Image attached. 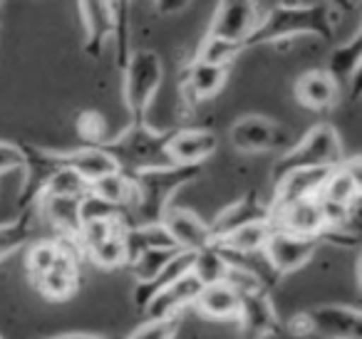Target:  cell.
Instances as JSON below:
<instances>
[{
  "instance_id": "6da1fadb",
  "label": "cell",
  "mask_w": 362,
  "mask_h": 339,
  "mask_svg": "<svg viewBox=\"0 0 362 339\" xmlns=\"http://www.w3.org/2000/svg\"><path fill=\"white\" fill-rule=\"evenodd\" d=\"M357 8L360 3H332V0L263 3V18L251 40L246 42V52L256 47H286L308 37L332 42L345 23L347 11Z\"/></svg>"
},
{
  "instance_id": "7a4b0ae2",
  "label": "cell",
  "mask_w": 362,
  "mask_h": 339,
  "mask_svg": "<svg viewBox=\"0 0 362 339\" xmlns=\"http://www.w3.org/2000/svg\"><path fill=\"white\" fill-rule=\"evenodd\" d=\"M204 176L202 166H176L166 164L161 169L141 171L132 176L134 181V201L127 210V228L129 225L161 223L166 210L174 206V198L181 189L197 184Z\"/></svg>"
},
{
  "instance_id": "3957f363",
  "label": "cell",
  "mask_w": 362,
  "mask_h": 339,
  "mask_svg": "<svg viewBox=\"0 0 362 339\" xmlns=\"http://www.w3.org/2000/svg\"><path fill=\"white\" fill-rule=\"evenodd\" d=\"M345 144L337 131V126L320 121V124L310 126L303 136H298L281 156H276L271 171H268V184H276L283 176L293 174V171H305V169H335L345 161Z\"/></svg>"
},
{
  "instance_id": "277c9868",
  "label": "cell",
  "mask_w": 362,
  "mask_h": 339,
  "mask_svg": "<svg viewBox=\"0 0 362 339\" xmlns=\"http://www.w3.org/2000/svg\"><path fill=\"white\" fill-rule=\"evenodd\" d=\"M122 77V105L129 114V124H149L146 117L154 105L156 95L164 87L166 65L164 57L149 47H136L132 52L129 62L119 72Z\"/></svg>"
},
{
  "instance_id": "5b68a950",
  "label": "cell",
  "mask_w": 362,
  "mask_h": 339,
  "mask_svg": "<svg viewBox=\"0 0 362 339\" xmlns=\"http://www.w3.org/2000/svg\"><path fill=\"white\" fill-rule=\"evenodd\" d=\"M169 131L171 129L164 131L151 124H139V126L127 124V129L110 136L102 144V149L112 156V161H115L122 174L136 176L141 171L161 169V166L169 164V156H166Z\"/></svg>"
},
{
  "instance_id": "8992f818",
  "label": "cell",
  "mask_w": 362,
  "mask_h": 339,
  "mask_svg": "<svg viewBox=\"0 0 362 339\" xmlns=\"http://www.w3.org/2000/svg\"><path fill=\"white\" fill-rule=\"evenodd\" d=\"M293 136L281 121H276L268 114H251L238 117L228 129V144L238 151V154H276L281 156L286 149H291Z\"/></svg>"
},
{
  "instance_id": "52a82bcc",
  "label": "cell",
  "mask_w": 362,
  "mask_h": 339,
  "mask_svg": "<svg viewBox=\"0 0 362 339\" xmlns=\"http://www.w3.org/2000/svg\"><path fill=\"white\" fill-rule=\"evenodd\" d=\"M124 218L95 220L85 223L77 233L75 243L80 248L82 258L102 270L127 268V248H124Z\"/></svg>"
},
{
  "instance_id": "ba28073f",
  "label": "cell",
  "mask_w": 362,
  "mask_h": 339,
  "mask_svg": "<svg viewBox=\"0 0 362 339\" xmlns=\"http://www.w3.org/2000/svg\"><path fill=\"white\" fill-rule=\"evenodd\" d=\"M261 18H263V3H253V0H226V3H216L211 23H209L204 35L231 42V45L243 47V52H246V42L256 32Z\"/></svg>"
},
{
  "instance_id": "9c48e42d",
  "label": "cell",
  "mask_w": 362,
  "mask_h": 339,
  "mask_svg": "<svg viewBox=\"0 0 362 339\" xmlns=\"http://www.w3.org/2000/svg\"><path fill=\"white\" fill-rule=\"evenodd\" d=\"M60 245L62 253L57 263L33 285L37 295H42L50 302H65V299L75 297L82 287V263H85V258H82L75 238H60Z\"/></svg>"
},
{
  "instance_id": "30bf717a",
  "label": "cell",
  "mask_w": 362,
  "mask_h": 339,
  "mask_svg": "<svg viewBox=\"0 0 362 339\" xmlns=\"http://www.w3.org/2000/svg\"><path fill=\"white\" fill-rule=\"evenodd\" d=\"M308 334L322 339H362V314L360 307L345 302L313 304L303 309Z\"/></svg>"
},
{
  "instance_id": "8fae6325",
  "label": "cell",
  "mask_w": 362,
  "mask_h": 339,
  "mask_svg": "<svg viewBox=\"0 0 362 339\" xmlns=\"http://www.w3.org/2000/svg\"><path fill=\"white\" fill-rule=\"evenodd\" d=\"M317 250H320L317 240L283 233V230H273L266 248H263V258H266L271 273L278 280H283L286 275H296L298 270L310 265L315 260Z\"/></svg>"
},
{
  "instance_id": "7c38bea8",
  "label": "cell",
  "mask_w": 362,
  "mask_h": 339,
  "mask_svg": "<svg viewBox=\"0 0 362 339\" xmlns=\"http://www.w3.org/2000/svg\"><path fill=\"white\" fill-rule=\"evenodd\" d=\"M271 218V203L268 196L263 198L256 189L246 191L243 196H238L236 201H231L228 206H223L211 220H209V233H211L214 243H221L223 238H228L236 230L246 228L258 220Z\"/></svg>"
},
{
  "instance_id": "4fadbf2b",
  "label": "cell",
  "mask_w": 362,
  "mask_h": 339,
  "mask_svg": "<svg viewBox=\"0 0 362 339\" xmlns=\"http://www.w3.org/2000/svg\"><path fill=\"white\" fill-rule=\"evenodd\" d=\"M238 334L241 339H268L283 329V319L278 317L276 302H273L268 290L241 295V307H238Z\"/></svg>"
},
{
  "instance_id": "5bb4252c",
  "label": "cell",
  "mask_w": 362,
  "mask_h": 339,
  "mask_svg": "<svg viewBox=\"0 0 362 339\" xmlns=\"http://www.w3.org/2000/svg\"><path fill=\"white\" fill-rule=\"evenodd\" d=\"M218 136L206 126H176L169 131L166 156L176 166H202L216 154Z\"/></svg>"
},
{
  "instance_id": "9a60e30c",
  "label": "cell",
  "mask_w": 362,
  "mask_h": 339,
  "mask_svg": "<svg viewBox=\"0 0 362 339\" xmlns=\"http://www.w3.org/2000/svg\"><path fill=\"white\" fill-rule=\"evenodd\" d=\"M322 70L340 85V90L352 102L360 100L362 87V30H355L347 40L337 42L327 55Z\"/></svg>"
},
{
  "instance_id": "2e32d148",
  "label": "cell",
  "mask_w": 362,
  "mask_h": 339,
  "mask_svg": "<svg viewBox=\"0 0 362 339\" xmlns=\"http://www.w3.org/2000/svg\"><path fill=\"white\" fill-rule=\"evenodd\" d=\"M161 225L169 233L174 248L181 253H199L209 243H214L211 233H209V220H204L197 210L184 208V206H171L161 218Z\"/></svg>"
},
{
  "instance_id": "e0dca14e",
  "label": "cell",
  "mask_w": 362,
  "mask_h": 339,
  "mask_svg": "<svg viewBox=\"0 0 362 339\" xmlns=\"http://www.w3.org/2000/svg\"><path fill=\"white\" fill-rule=\"evenodd\" d=\"M271 223L276 230L300 235V238H313L317 243H320V235L325 230V218H322L317 198H303L271 208Z\"/></svg>"
},
{
  "instance_id": "ac0fdd59",
  "label": "cell",
  "mask_w": 362,
  "mask_h": 339,
  "mask_svg": "<svg viewBox=\"0 0 362 339\" xmlns=\"http://www.w3.org/2000/svg\"><path fill=\"white\" fill-rule=\"evenodd\" d=\"M362 198V171L360 156H347L340 166L327 174L317 201L335 208H360Z\"/></svg>"
},
{
  "instance_id": "d6986e66",
  "label": "cell",
  "mask_w": 362,
  "mask_h": 339,
  "mask_svg": "<svg viewBox=\"0 0 362 339\" xmlns=\"http://www.w3.org/2000/svg\"><path fill=\"white\" fill-rule=\"evenodd\" d=\"M293 95H296L298 105H303L310 112H317V114L332 112L342 100L340 85L322 67L300 72L293 82Z\"/></svg>"
},
{
  "instance_id": "ffe728a7",
  "label": "cell",
  "mask_w": 362,
  "mask_h": 339,
  "mask_svg": "<svg viewBox=\"0 0 362 339\" xmlns=\"http://www.w3.org/2000/svg\"><path fill=\"white\" fill-rule=\"evenodd\" d=\"M82 23V32H85V55L90 60H100L105 55L107 42H112V30H115V3H80L77 6Z\"/></svg>"
},
{
  "instance_id": "44dd1931",
  "label": "cell",
  "mask_w": 362,
  "mask_h": 339,
  "mask_svg": "<svg viewBox=\"0 0 362 339\" xmlns=\"http://www.w3.org/2000/svg\"><path fill=\"white\" fill-rule=\"evenodd\" d=\"M199 292H202V282L194 278L192 273L179 278L176 282H171L169 287H164L141 314L144 319H169V317H184V309L194 307Z\"/></svg>"
},
{
  "instance_id": "7402d4cb",
  "label": "cell",
  "mask_w": 362,
  "mask_h": 339,
  "mask_svg": "<svg viewBox=\"0 0 362 339\" xmlns=\"http://www.w3.org/2000/svg\"><path fill=\"white\" fill-rule=\"evenodd\" d=\"M57 159L65 169L75 171L82 181H87V186L119 171L112 156L102 146H77V149L70 151H57Z\"/></svg>"
},
{
  "instance_id": "603a6c76",
  "label": "cell",
  "mask_w": 362,
  "mask_h": 339,
  "mask_svg": "<svg viewBox=\"0 0 362 339\" xmlns=\"http://www.w3.org/2000/svg\"><path fill=\"white\" fill-rule=\"evenodd\" d=\"M37 225H40L37 208L21 210L11 220L0 223V263H6L18 250H25L33 240L42 238V235H37Z\"/></svg>"
},
{
  "instance_id": "cb8c5ba5",
  "label": "cell",
  "mask_w": 362,
  "mask_h": 339,
  "mask_svg": "<svg viewBox=\"0 0 362 339\" xmlns=\"http://www.w3.org/2000/svg\"><path fill=\"white\" fill-rule=\"evenodd\" d=\"M197 312L206 319H216V322H236L238 307H241V295L231 290L226 282L206 285L199 292L197 302H194Z\"/></svg>"
},
{
  "instance_id": "d4e9b609",
  "label": "cell",
  "mask_w": 362,
  "mask_h": 339,
  "mask_svg": "<svg viewBox=\"0 0 362 339\" xmlns=\"http://www.w3.org/2000/svg\"><path fill=\"white\" fill-rule=\"evenodd\" d=\"M192 273V253H179L156 278H151L149 282H134L132 290V302H134L136 312H144L146 304L156 297L164 287H169L171 282H176L179 278Z\"/></svg>"
},
{
  "instance_id": "484cf974",
  "label": "cell",
  "mask_w": 362,
  "mask_h": 339,
  "mask_svg": "<svg viewBox=\"0 0 362 339\" xmlns=\"http://www.w3.org/2000/svg\"><path fill=\"white\" fill-rule=\"evenodd\" d=\"M60 253H62V245L60 238H55V235H42V238L33 240L25 248V255H23V270H25L28 282L35 285L57 263Z\"/></svg>"
},
{
  "instance_id": "4316f807",
  "label": "cell",
  "mask_w": 362,
  "mask_h": 339,
  "mask_svg": "<svg viewBox=\"0 0 362 339\" xmlns=\"http://www.w3.org/2000/svg\"><path fill=\"white\" fill-rule=\"evenodd\" d=\"M273 230L276 228H273L271 218L258 220V223H251V225H246V228L231 233L218 245H221V250H226V253H231V255H261L268 238L273 235Z\"/></svg>"
},
{
  "instance_id": "83f0119b",
  "label": "cell",
  "mask_w": 362,
  "mask_h": 339,
  "mask_svg": "<svg viewBox=\"0 0 362 339\" xmlns=\"http://www.w3.org/2000/svg\"><path fill=\"white\" fill-rule=\"evenodd\" d=\"M124 248H127V265H129L136 255L146 253V250L174 248V243H171L169 233H166L161 223L129 225V228L124 230Z\"/></svg>"
},
{
  "instance_id": "f1b7e54d",
  "label": "cell",
  "mask_w": 362,
  "mask_h": 339,
  "mask_svg": "<svg viewBox=\"0 0 362 339\" xmlns=\"http://www.w3.org/2000/svg\"><path fill=\"white\" fill-rule=\"evenodd\" d=\"M226 273H228V260L218 243H209L199 253H192V275L202 282V287L223 282Z\"/></svg>"
},
{
  "instance_id": "f546056e",
  "label": "cell",
  "mask_w": 362,
  "mask_h": 339,
  "mask_svg": "<svg viewBox=\"0 0 362 339\" xmlns=\"http://www.w3.org/2000/svg\"><path fill=\"white\" fill-rule=\"evenodd\" d=\"M87 191H90L92 196H97V198H102L105 203L115 206V208H122L124 213L129 210L132 201H134V181H132L129 174H122V171H115V174L90 184Z\"/></svg>"
},
{
  "instance_id": "4dcf8cb0",
  "label": "cell",
  "mask_w": 362,
  "mask_h": 339,
  "mask_svg": "<svg viewBox=\"0 0 362 339\" xmlns=\"http://www.w3.org/2000/svg\"><path fill=\"white\" fill-rule=\"evenodd\" d=\"M179 253H181V250H176V248L146 250V253L136 255V258L132 260L127 268H129L132 275H134V282H149V280L156 278V275H159L161 270H164Z\"/></svg>"
},
{
  "instance_id": "1f68e13d",
  "label": "cell",
  "mask_w": 362,
  "mask_h": 339,
  "mask_svg": "<svg viewBox=\"0 0 362 339\" xmlns=\"http://www.w3.org/2000/svg\"><path fill=\"white\" fill-rule=\"evenodd\" d=\"M75 131L82 139V146H102L110 136H107V119L102 112L85 109L77 114Z\"/></svg>"
},
{
  "instance_id": "d6a6232c",
  "label": "cell",
  "mask_w": 362,
  "mask_h": 339,
  "mask_svg": "<svg viewBox=\"0 0 362 339\" xmlns=\"http://www.w3.org/2000/svg\"><path fill=\"white\" fill-rule=\"evenodd\" d=\"M87 181H82L80 176L75 174V171L65 169V166H60V169L55 171V174L50 176V181H47L45 191H42V198L45 196H62V198H82V196L87 194Z\"/></svg>"
},
{
  "instance_id": "836d02e7",
  "label": "cell",
  "mask_w": 362,
  "mask_h": 339,
  "mask_svg": "<svg viewBox=\"0 0 362 339\" xmlns=\"http://www.w3.org/2000/svg\"><path fill=\"white\" fill-rule=\"evenodd\" d=\"M184 317H169V319H144L139 327L132 332L122 334V339H176L181 329Z\"/></svg>"
},
{
  "instance_id": "e575fe53",
  "label": "cell",
  "mask_w": 362,
  "mask_h": 339,
  "mask_svg": "<svg viewBox=\"0 0 362 339\" xmlns=\"http://www.w3.org/2000/svg\"><path fill=\"white\" fill-rule=\"evenodd\" d=\"M25 169V154H23V146L16 141L0 139V176L6 174H18Z\"/></svg>"
},
{
  "instance_id": "d590c367",
  "label": "cell",
  "mask_w": 362,
  "mask_h": 339,
  "mask_svg": "<svg viewBox=\"0 0 362 339\" xmlns=\"http://www.w3.org/2000/svg\"><path fill=\"white\" fill-rule=\"evenodd\" d=\"M151 8L156 11V18H179L192 6L187 0H164V3H151Z\"/></svg>"
},
{
  "instance_id": "8d00e7d4",
  "label": "cell",
  "mask_w": 362,
  "mask_h": 339,
  "mask_svg": "<svg viewBox=\"0 0 362 339\" xmlns=\"http://www.w3.org/2000/svg\"><path fill=\"white\" fill-rule=\"evenodd\" d=\"M40 339H122L119 332H57L50 334V337H40Z\"/></svg>"
},
{
  "instance_id": "74e56055",
  "label": "cell",
  "mask_w": 362,
  "mask_h": 339,
  "mask_svg": "<svg viewBox=\"0 0 362 339\" xmlns=\"http://www.w3.org/2000/svg\"><path fill=\"white\" fill-rule=\"evenodd\" d=\"M0 339H6V337H3V334H0Z\"/></svg>"
}]
</instances>
